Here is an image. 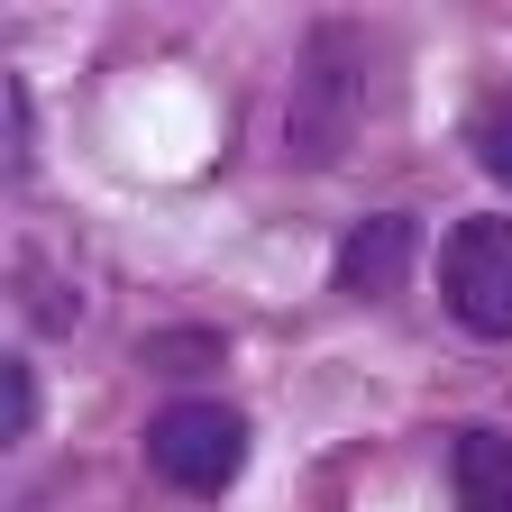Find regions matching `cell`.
<instances>
[{
  "instance_id": "cell-1",
  "label": "cell",
  "mask_w": 512,
  "mask_h": 512,
  "mask_svg": "<svg viewBox=\"0 0 512 512\" xmlns=\"http://www.w3.org/2000/svg\"><path fill=\"white\" fill-rule=\"evenodd\" d=\"M366 37L357 28H311L302 37V74H293V110H284V147L302 165H339L357 119H366Z\"/></svg>"
},
{
  "instance_id": "cell-2",
  "label": "cell",
  "mask_w": 512,
  "mask_h": 512,
  "mask_svg": "<svg viewBox=\"0 0 512 512\" xmlns=\"http://www.w3.org/2000/svg\"><path fill=\"white\" fill-rule=\"evenodd\" d=\"M439 302L458 330L512 339V220H458L439 247Z\"/></svg>"
},
{
  "instance_id": "cell-3",
  "label": "cell",
  "mask_w": 512,
  "mask_h": 512,
  "mask_svg": "<svg viewBox=\"0 0 512 512\" xmlns=\"http://www.w3.org/2000/svg\"><path fill=\"white\" fill-rule=\"evenodd\" d=\"M247 458V421L229 403H165L156 430H147V467L183 494H220Z\"/></svg>"
},
{
  "instance_id": "cell-4",
  "label": "cell",
  "mask_w": 512,
  "mask_h": 512,
  "mask_svg": "<svg viewBox=\"0 0 512 512\" xmlns=\"http://www.w3.org/2000/svg\"><path fill=\"white\" fill-rule=\"evenodd\" d=\"M448 476H458V512H512V439L458 430L448 439Z\"/></svg>"
},
{
  "instance_id": "cell-5",
  "label": "cell",
  "mask_w": 512,
  "mask_h": 512,
  "mask_svg": "<svg viewBox=\"0 0 512 512\" xmlns=\"http://www.w3.org/2000/svg\"><path fill=\"white\" fill-rule=\"evenodd\" d=\"M403 266H412V220L384 211V220H357V238H348V256H339V284H348V293H384Z\"/></svg>"
},
{
  "instance_id": "cell-6",
  "label": "cell",
  "mask_w": 512,
  "mask_h": 512,
  "mask_svg": "<svg viewBox=\"0 0 512 512\" xmlns=\"http://www.w3.org/2000/svg\"><path fill=\"white\" fill-rule=\"evenodd\" d=\"M476 165H485L494 183H512V92L485 101V119H476Z\"/></svg>"
},
{
  "instance_id": "cell-7",
  "label": "cell",
  "mask_w": 512,
  "mask_h": 512,
  "mask_svg": "<svg viewBox=\"0 0 512 512\" xmlns=\"http://www.w3.org/2000/svg\"><path fill=\"white\" fill-rule=\"evenodd\" d=\"M28 412H37V384H28V366L10 357V384H0V421H10V439L28 430Z\"/></svg>"
}]
</instances>
